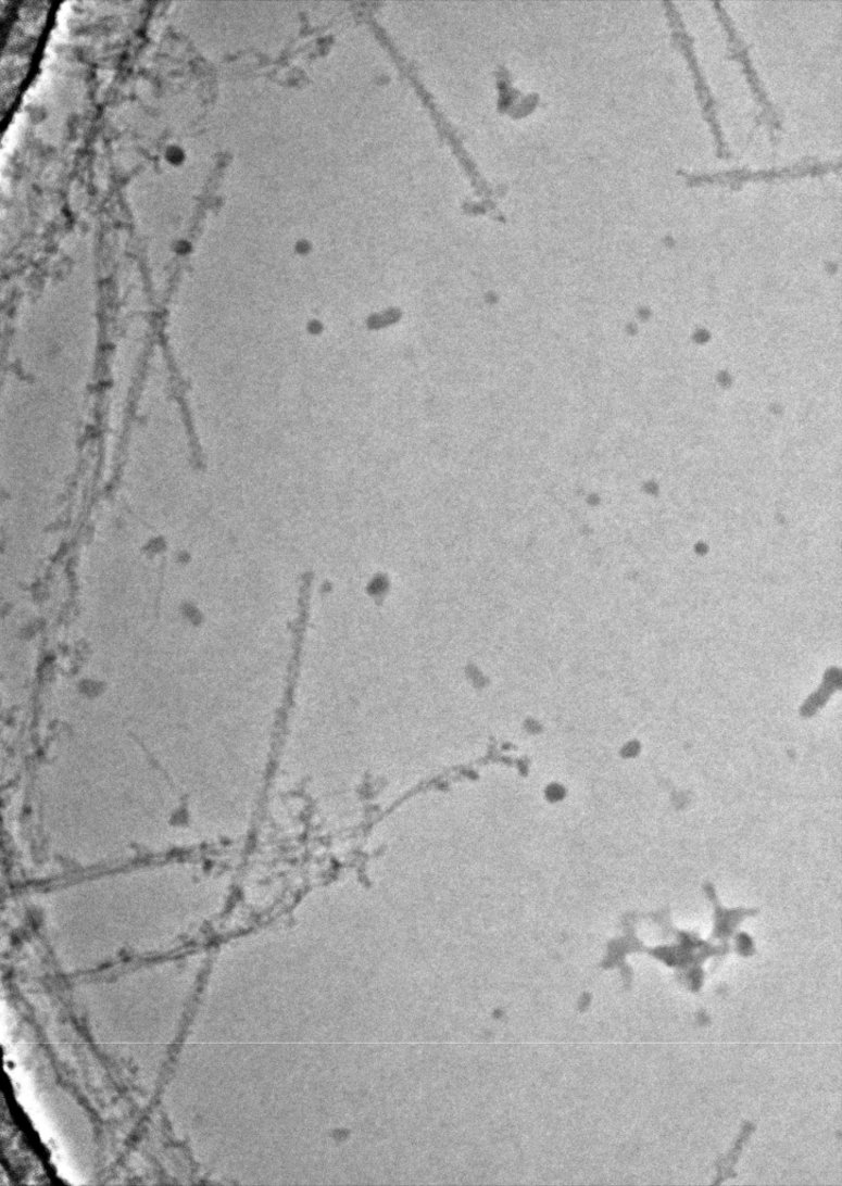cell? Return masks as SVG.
Instances as JSON below:
<instances>
[{"mask_svg":"<svg viewBox=\"0 0 842 1186\" xmlns=\"http://www.w3.org/2000/svg\"><path fill=\"white\" fill-rule=\"evenodd\" d=\"M664 5L666 7L668 20L669 22H671V25L674 27L675 41L684 52V55L687 60H689L690 66L693 70L696 81V90L702 102L704 115H706L707 119L711 122L713 133L717 141L718 154L720 156H725L728 154L727 144L725 142L724 136H721V130L716 118V113L714 110L715 103L712 98L709 87L706 81H704V78L700 72V67L698 65V60L692 47V39L689 37V35H687L681 22L680 13L675 9V5L669 2H665Z\"/></svg>","mask_w":842,"mask_h":1186,"instance_id":"1","label":"cell"},{"mask_svg":"<svg viewBox=\"0 0 842 1186\" xmlns=\"http://www.w3.org/2000/svg\"><path fill=\"white\" fill-rule=\"evenodd\" d=\"M715 8H716V11H717V13H718V15L720 17L721 23L725 24V26H726V28H727V30L729 33L730 45H731L733 56H736L737 60H739V61H741L743 63V65L745 67L746 75L749 76V83L752 86L753 92L755 93V96H757V99H758L759 103L762 104L764 111L767 113L769 124H771L772 126H776L778 124V118L776 116V113L772 112L771 103L768 101V99L766 97V93H765V91L763 89V85L759 81L757 74H755L753 66L751 65V61L749 59L746 48L743 46V42L741 40H739V38L737 37V33H736V30L733 28V24L730 21V17H729L728 13L726 12V10L724 8H721L720 3H715Z\"/></svg>","mask_w":842,"mask_h":1186,"instance_id":"3","label":"cell"},{"mask_svg":"<svg viewBox=\"0 0 842 1186\" xmlns=\"http://www.w3.org/2000/svg\"><path fill=\"white\" fill-rule=\"evenodd\" d=\"M832 164L822 163H803L795 166L784 167L781 169H762L757 172H750L746 169H734L724 173L711 174V176H686L687 181L691 185H698L703 182H719L728 184L731 186H741L744 181L749 180H770L777 178H789L805 176V174H822L832 168Z\"/></svg>","mask_w":842,"mask_h":1186,"instance_id":"2","label":"cell"}]
</instances>
